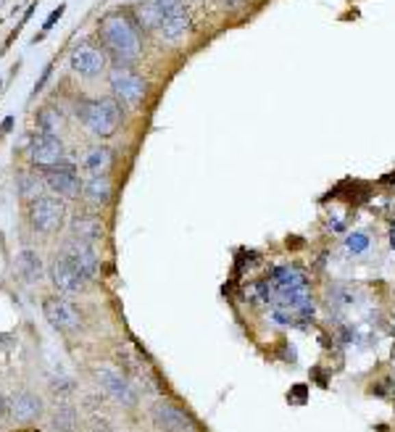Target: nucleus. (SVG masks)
Masks as SVG:
<instances>
[{"instance_id":"1","label":"nucleus","mask_w":395,"mask_h":432,"mask_svg":"<svg viewBox=\"0 0 395 432\" xmlns=\"http://www.w3.org/2000/svg\"><path fill=\"white\" fill-rule=\"evenodd\" d=\"M101 40H103L105 51L111 53L119 64L135 61L142 51V37H140L138 24L124 14H111L101 24Z\"/></svg>"},{"instance_id":"2","label":"nucleus","mask_w":395,"mask_h":432,"mask_svg":"<svg viewBox=\"0 0 395 432\" xmlns=\"http://www.w3.org/2000/svg\"><path fill=\"white\" fill-rule=\"evenodd\" d=\"M77 116L87 129L98 138H108L116 132L121 121V105L111 98H90L77 105Z\"/></svg>"},{"instance_id":"3","label":"nucleus","mask_w":395,"mask_h":432,"mask_svg":"<svg viewBox=\"0 0 395 432\" xmlns=\"http://www.w3.org/2000/svg\"><path fill=\"white\" fill-rule=\"evenodd\" d=\"M64 219H66V206L58 198L42 195V198L32 201V206H29V225L40 235L58 232L64 227Z\"/></svg>"},{"instance_id":"4","label":"nucleus","mask_w":395,"mask_h":432,"mask_svg":"<svg viewBox=\"0 0 395 432\" xmlns=\"http://www.w3.org/2000/svg\"><path fill=\"white\" fill-rule=\"evenodd\" d=\"M108 82H111V90H114V95L119 98L121 103L127 105H135L140 103L142 98H145V79L140 77L135 69H129L127 64H119V66H114L111 74H108Z\"/></svg>"},{"instance_id":"5","label":"nucleus","mask_w":395,"mask_h":432,"mask_svg":"<svg viewBox=\"0 0 395 432\" xmlns=\"http://www.w3.org/2000/svg\"><path fill=\"white\" fill-rule=\"evenodd\" d=\"M42 314L55 329H77L82 325V314L74 309V303L66 298H48L42 303Z\"/></svg>"},{"instance_id":"6","label":"nucleus","mask_w":395,"mask_h":432,"mask_svg":"<svg viewBox=\"0 0 395 432\" xmlns=\"http://www.w3.org/2000/svg\"><path fill=\"white\" fill-rule=\"evenodd\" d=\"M29 158L35 161L37 166H45V169L58 166L61 158H64V142L55 138V135L40 132V135H35L32 142H29Z\"/></svg>"},{"instance_id":"7","label":"nucleus","mask_w":395,"mask_h":432,"mask_svg":"<svg viewBox=\"0 0 395 432\" xmlns=\"http://www.w3.org/2000/svg\"><path fill=\"white\" fill-rule=\"evenodd\" d=\"M153 422L164 432H198L195 422L185 411H179L169 401H158L153 406Z\"/></svg>"},{"instance_id":"8","label":"nucleus","mask_w":395,"mask_h":432,"mask_svg":"<svg viewBox=\"0 0 395 432\" xmlns=\"http://www.w3.org/2000/svg\"><path fill=\"white\" fill-rule=\"evenodd\" d=\"M45 185L55 190L58 195H64V198H79V192H82V182H79V174L74 172V166L69 164H58V166H51L48 172H45Z\"/></svg>"},{"instance_id":"9","label":"nucleus","mask_w":395,"mask_h":432,"mask_svg":"<svg viewBox=\"0 0 395 432\" xmlns=\"http://www.w3.org/2000/svg\"><path fill=\"white\" fill-rule=\"evenodd\" d=\"M69 66L79 77H98L105 69V53L92 45H77L71 51Z\"/></svg>"},{"instance_id":"10","label":"nucleus","mask_w":395,"mask_h":432,"mask_svg":"<svg viewBox=\"0 0 395 432\" xmlns=\"http://www.w3.org/2000/svg\"><path fill=\"white\" fill-rule=\"evenodd\" d=\"M61 256H66V259L74 264V269L85 277V279H92V277L98 275V256H95V251H92L90 242H82L74 238V240H69L64 245V253H61Z\"/></svg>"},{"instance_id":"11","label":"nucleus","mask_w":395,"mask_h":432,"mask_svg":"<svg viewBox=\"0 0 395 432\" xmlns=\"http://www.w3.org/2000/svg\"><path fill=\"white\" fill-rule=\"evenodd\" d=\"M95 377H98V382H101V387H103L105 393L114 398V401H119L121 406H135V403H138L135 387L124 380L121 374L111 372V369H98Z\"/></svg>"},{"instance_id":"12","label":"nucleus","mask_w":395,"mask_h":432,"mask_svg":"<svg viewBox=\"0 0 395 432\" xmlns=\"http://www.w3.org/2000/svg\"><path fill=\"white\" fill-rule=\"evenodd\" d=\"M51 279L61 293H77V290L85 285V277L74 269V264H71L66 256H58V259L53 261Z\"/></svg>"},{"instance_id":"13","label":"nucleus","mask_w":395,"mask_h":432,"mask_svg":"<svg viewBox=\"0 0 395 432\" xmlns=\"http://www.w3.org/2000/svg\"><path fill=\"white\" fill-rule=\"evenodd\" d=\"M179 11H185V8H182V0H148V3L140 8V18H142L145 27L158 29L166 18H172L174 14H179Z\"/></svg>"},{"instance_id":"14","label":"nucleus","mask_w":395,"mask_h":432,"mask_svg":"<svg viewBox=\"0 0 395 432\" xmlns=\"http://www.w3.org/2000/svg\"><path fill=\"white\" fill-rule=\"evenodd\" d=\"M11 414L16 419L18 424H29V422H37L40 414H42V401L29 393V390H21L14 396V403H11Z\"/></svg>"},{"instance_id":"15","label":"nucleus","mask_w":395,"mask_h":432,"mask_svg":"<svg viewBox=\"0 0 395 432\" xmlns=\"http://www.w3.org/2000/svg\"><path fill=\"white\" fill-rule=\"evenodd\" d=\"M16 272L24 282L35 285L42 279V261H40V253L32 251V248H24L16 256Z\"/></svg>"},{"instance_id":"16","label":"nucleus","mask_w":395,"mask_h":432,"mask_svg":"<svg viewBox=\"0 0 395 432\" xmlns=\"http://www.w3.org/2000/svg\"><path fill=\"white\" fill-rule=\"evenodd\" d=\"M71 232H74L77 240L92 245L95 240L103 238V225H101V219H95V216H77V219L71 222Z\"/></svg>"},{"instance_id":"17","label":"nucleus","mask_w":395,"mask_h":432,"mask_svg":"<svg viewBox=\"0 0 395 432\" xmlns=\"http://www.w3.org/2000/svg\"><path fill=\"white\" fill-rule=\"evenodd\" d=\"M82 192L87 195V201H92V203H108L111 201V182H108V177L105 174H92L90 179L85 182V188Z\"/></svg>"},{"instance_id":"18","label":"nucleus","mask_w":395,"mask_h":432,"mask_svg":"<svg viewBox=\"0 0 395 432\" xmlns=\"http://www.w3.org/2000/svg\"><path fill=\"white\" fill-rule=\"evenodd\" d=\"M188 24H190L188 14L179 11V14H174L172 18H166V21L158 27V35L164 37V40H169V42H174V40H179V37L188 32Z\"/></svg>"},{"instance_id":"19","label":"nucleus","mask_w":395,"mask_h":432,"mask_svg":"<svg viewBox=\"0 0 395 432\" xmlns=\"http://www.w3.org/2000/svg\"><path fill=\"white\" fill-rule=\"evenodd\" d=\"M111 166V148H90L85 156V169L92 174H105V169Z\"/></svg>"},{"instance_id":"20","label":"nucleus","mask_w":395,"mask_h":432,"mask_svg":"<svg viewBox=\"0 0 395 432\" xmlns=\"http://www.w3.org/2000/svg\"><path fill=\"white\" fill-rule=\"evenodd\" d=\"M18 192L24 195V198H32V201H37V198H42L40 192H42V182L37 179L35 174H29V172H21L18 174Z\"/></svg>"},{"instance_id":"21","label":"nucleus","mask_w":395,"mask_h":432,"mask_svg":"<svg viewBox=\"0 0 395 432\" xmlns=\"http://www.w3.org/2000/svg\"><path fill=\"white\" fill-rule=\"evenodd\" d=\"M37 127H40V132H45V135H55L58 127H61V114H58L55 108H42L40 116H37Z\"/></svg>"},{"instance_id":"22","label":"nucleus","mask_w":395,"mask_h":432,"mask_svg":"<svg viewBox=\"0 0 395 432\" xmlns=\"http://www.w3.org/2000/svg\"><path fill=\"white\" fill-rule=\"evenodd\" d=\"M55 430L61 432H74V427H77V414H74V409L71 406H66V403H61L58 406V411H55Z\"/></svg>"},{"instance_id":"23","label":"nucleus","mask_w":395,"mask_h":432,"mask_svg":"<svg viewBox=\"0 0 395 432\" xmlns=\"http://www.w3.org/2000/svg\"><path fill=\"white\" fill-rule=\"evenodd\" d=\"M345 245H348V251H353V253H364V251L369 248V238H366L364 232H353V235L345 238Z\"/></svg>"},{"instance_id":"24","label":"nucleus","mask_w":395,"mask_h":432,"mask_svg":"<svg viewBox=\"0 0 395 432\" xmlns=\"http://www.w3.org/2000/svg\"><path fill=\"white\" fill-rule=\"evenodd\" d=\"M64 11H66V5H58V8H55V11H53L51 16L45 18V24H42V35H45V32H51L53 29V24H55V21H58V18L64 16ZM40 35V37H42Z\"/></svg>"},{"instance_id":"25","label":"nucleus","mask_w":395,"mask_h":432,"mask_svg":"<svg viewBox=\"0 0 395 432\" xmlns=\"http://www.w3.org/2000/svg\"><path fill=\"white\" fill-rule=\"evenodd\" d=\"M51 71H53V64H48V66L42 69V77L37 79V85H35V95H37V92H40V90H42V87H45V82H48V77H51Z\"/></svg>"},{"instance_id":"26","label":"nucleus","mask_w":395,"mask_h":432,"mask_svg":"<svg viewBox=\"0 0 395 432\" xmlns=\"http://www.w3.org/2000/svg\"><path fill=\"white\" fill-rule=\"evenodd\" d=\"M90 432H111V427L105 424L103 419H92V424H90Z\"/></svg>"},{"instance_id":"27","label":"nucleus","mask_w":395,"mask_h":432,"mask_svg":"<svg viewBox=\"0 0 395 432\" xmlns=\"http://www.w3.org/2000/svg\"><path fill=\"white\" fill-rule=\"evenodd\" d=\"M0 129H3V132H11V129H14V116H5Z\"/></svg>"},{"instance_id":"28","label":"nucleus","mask_w":395,"mask_h":432,"mask_svg":"<svg viewBox=\"0 0 395 432\" xmlns=\"http://www.w3.org/2000/svg\"><path fill=\"white\" fill-rule=\"evenodd\" d=\"M3 411H5V401H3V393H0V416H3Z\"/></svg>"},{"instance_id":"29","label":"nucleus","mask_w":395,"mask_h":432,"mask_svg":"<svg viewBox=\"0 0 395 432\" xmlns=\"http://www.w3.org/2000/svg\"><path fill=\"white\" fill-rule=\"evenodd\" d=\"M390 245L395 248V225H393V229H390Z\"/></svg>"},{"instance_id":"30","label":"nucleus","mask_w":395,"mask_h":432,"mask_svg":"<svg viewBox=\"0 0 395 432\" xmlns=\"http://www.w3.org/2000/svg\"><path fill=\"white\" fill-rule=\"evenodd\" d=\"M227 5H232V8H238V5H240V0H227Z\"/></svg>"}]
</instances>
